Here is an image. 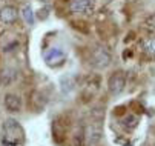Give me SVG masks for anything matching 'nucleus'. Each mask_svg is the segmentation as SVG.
<instances>
[{"mask_svg": "<svg viewBox=\"0 0 155 146\" xmlns=\"http://www.w3.org/2000/svg\"><path fill=\"white\" fill-rule=\"evenodd\" d=\"M25 129L12 117L6 118L2 124V144L3 146H23Z\"/></svg>", "mask_w": 155, "mask_h": 146, "instance_id": "1", "label": "nucleus"}, {"mask_svg": "<svg viewBox=\"0 0 155 146\" xmlns=\"http://www.w3.org/2000/svg\"><path fill=\"white\" fill-rule=\"evenodd\" d=\"M101 137H103V123L100 118L89 121L84 126V144L95 146L100 143Z\"/></svg>", "mask_w": 155, "mask_h": 146, "instance_id": "2", "label": "nucleus"}, {"mask_svg": "<svg viewBox=\"0 0 155 146\" xmlns=\"http://www.w3.org/2000/svg\"><path fill=\"white\" fill-rule=\"evenodd\" d=\"M112 61V55L110 52L104 48V46H97L91 51V57H89V63L97 68V69H104L110 65Z\"/></svg>", "mask_w": 155, "mask_h": 146, "instance_id": "3", "label": "nucleus"}, {"mask_svg": "<svg viewBox=\"0 0 155 146\" xmlns=\"http://www.w3.org/2000/svg\"><path fill=\"white\" fill-rule=\"evenodd\" d=\"M126 88V74L123 71H115L107 80V91L112 95H118Z\"/></svg>", "mask_w": 155, "mask_h": 146, "instance_id": "4", "label": "nucleus"}, {"mask_svg": "<svg viewBox=\"0 0 155 146\" xmlns=\"http://www.w3.org/2000/svg\"><path fill=\"white\" fill-rule=\"evenodd\" d=\"M69 9L75 14H91L95 9V0H71Z\"/></svg>", "mask_w": 155, "mask_h": 146, "instance_id": "5", "label": "nucleus"}, {"mask_svg": "<svg viewBox=\"0 0 155 146\" xmlns=\"http://www.w3.org/2000/svg\"><path fill=\"white\" fill-rule=\"evenodd\" d=\"M18 11L12 5H5L3 8H0V22L5 25H12L17 20Z\"/></svg>", "mask_w": 155, "mask_h": 146, "instance_id": "6", "label": "nucleus"}, {"mask_svg": "<svg viewBox=\"0 0 155 146\" xmlns=\"http://www.w3.org/2000/svg\"><path fill=\"white\" fill-rule=\"evenodd\" d=\"M64 57H66L64 52L61 49H58V48H52L49 52L45 54V60H46V63L49 66H58V65H61L63 61H64Z\"/></svg>", "mask_w": 155, "mask_h": 146, "instance_id": "7", "label": "nucleus"}, {"mask_svg": "<svg viewBox=\"0 0 155 146\" xmlns=\"http://www.w3.org/2000/svg\"><path fill=\"white\" fill-rule=\"evenodd\" d=\"M5 108L9 112H18L21 109V98L17 94H6L5 95Z\"/></svg>", "mask_w": 155, "mask_h": 146, "instance_id": "8", "label": "nucleus"}, {"mask_svg": "<svg viewBox=\"0 0 155 146\" xmlns=\"http://www.w3.org/2000/svg\"><path fill=\"white\" fill-rule=\"evenodd\" d=\"M15 78H17L15 69H11V68L5 69L2 74H0V86H8V85H11V83L15 81Z\"/></svg>", "mask_w": 155, "mask_h": 146, "instance_id": "9", "label": "nucleus"}, {"mask_svg": "<svg viewBox=\"0 0 155 146\" xmlns=\"http://www.w3.org/2000/svg\"><path fill=\"white\" fill-rule=\"evenodd\" d=\"M121 124L127 129V131H130V129H135L137 126H138V118L135 117V115H132V114H129L127 117H124L123 120H121Z\"/></svg>", "mask_w": 155, "mask_h": 146, "instance_id": "10", "label": "nucleus"}, {"mask_svg": "<svg viewBox=\"0 0 155 146\" xmlns=\"http://www.w3.org/2000/svg\"><path fill=\"white\" fill-rule=\"evenodd\" d=\"M21 17H23V20H25L28 25H34V22H35L32 8H31L29 5H25L23 8H21Z\"/></svg>", "mask_w": 155, "mask_h": 146, "instance_id": "11", "label": "nucleus"}, {"mask_svg": "<svg viewBox=\"0 0 155 146\" xmlns=\"http://www.w3.org/2000/svg\"><path fill=\"white\" fill-rule=\"evenodd\" d=\"M141 46H143V51H144L147 55L155 57V37H150V38L144 40Z\"/></svg>", "mask_w": 155, "mask_h": 146, "instance_id": "12", "label": "nucleus"}, {"mask_svg": "<svg viewBox=\"0 0 155 146\" xmlns=\"http://www.w3.org/2000/svg\"><path fill=\"white\" fill-rule=\"evenodd\" d=\"M72 141H74V146H84V126H80L75 131Z\"/></svg>", "mask_w": 155, "mask_h": 146, "instance_id": "13", "label": "nucleus"}, {"mask_svg": "<svg viewBox=\"0 0 155 146\" xmlns=\"http://www.w3.org/2000/svg\"><path fill=\"white\" fill-rule=\"evenodd\" d=\"M144 26H146V29H149L152 34H155V14H150V15L144 20Z\"/></svg>", "mask_w": 155, "mask_h": 146, "instance_id": "14", "label": "nucleus"}, {"mask_svg": "<svg viewBox=\"0 0 155 146\" xmlns=\"http://www.w3.org/2000/svg\"><path fill=\"white\" fill-rule=\"evenodd\" d=\"M40 2H43V3H49L51 0H40Z\"/></svg>", "mask_w": 155, "mask_h": 146, "instance_id": "15", "label": "nucleus"}]
</instances>
